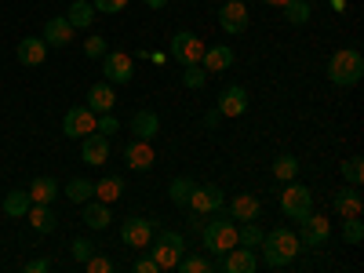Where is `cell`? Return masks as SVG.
<instances>
[{
    "mask_svg": "<svg viewBox=\"0 0 364 273\" xmlns=\"http://www.w3.org/2000/svg\"><path fill=\"white\" fill-rule=\"evenodd\" d=\"M106 51H109V48H106V37H99V33L84 41V55H87V58H102Z\"/></svg>",
    "mask_w": 364,
    "mask_h": 273,
    "instance_id": "obj_42",
    "label": "cell"
},
{
    "mask_svg": "<svg viewBox=\"0 0 364 273\" xmlns=\"http://www.w3.org/2000/svg\"><path fill=\"white\" fill-rule=\"evenodd\" d=\"M178 269L182 273H215V262H208L204 255H182L178 259Z\"/></svg>",
    "mask_w": 364,
    "mask_h": 273,
    "instance_id": "obj_35",
    "label": "cell"
},
{
    "mask_svg": "<svg viewBox=\"0 0 364 273\" xmlns=\"http://www.w3.org/2000/svg\"><path fill=\"white\" fill-rule=\"evenodd\" d=\"M44 58H48L44 37H22L18 41V63L22 66H44Z\"/></svg>",
    "mask_w": 364,
    "mask_h": 273,
    "instance_id": "obj_21",
    "label": "cell"
},
{
    "mask_svg": "<svg viewBox=\"0 0 364 273\" xmlns=\"http://www.w3.org/2000/svg\"><path fill=\"white\" fill-rule=\"evenodd\" d=\"M328 237H331V223H328V215H317V211H310V215L302 219L299 245H302V248H317V245H324Z\"/></svg>",
    "mask_w": 364,
    "mask_h": 273,
    "instance_id": "obj_12",
    "label": "cell"
},
{
    "mask_svg": "<svg viewBox=\"0 0 364 273\" xmlns=\"http://www.w3.org/2000/svg\"><path fill=\"white\" fill-rule=\"evenodd\" d=\"M259 215H262L259 197H252V193H237V197L230 200V219H233V223H252V219H259Z\"/></svg>",
    "mask_w": 364,
    "mask_h": 273,
    "instance_id": "obj_18",
    "label": "cell"
},
{
    "mask_svg": "<svg viewBox=\"0 0 364 273\" xmlns=\"http://www.w3.org/2000/svg\"><path fill=\"white\" fill-rule=\"evenodd\" d=\"M113 102H117V95H113V84H109V80L87 87V102H84V106H87L91 113H113Z\"/></svg>",
    "mask_w": 364,
    "mask_h": 273,
    "instance_id": "obj_19",
    "label": "cell"
},
{
    "mask_svg": "<svg viewBox=\"0 0 364 273\" xmlns=\"http://www.w3.org/2000/svg\"><path fill=\"white\" fill-rule=\"evenodd\" d=\"M364 77V55L353 51V48H343L328 58V80L339 84V87H350Z\"/></svg>",
    "mask_w": 364,
    "mask_h": 273,
    "instance_id": "obj_2",
    "label": "cell"
},
{
    "mask_svg": "<svg viewBox=\"0 0 364 273\" xmlns=\"http://www.w3.org/2000/svg\"><path fill=\"white\" fill-rule=\"evenodd\" d=\"M266 4H269V8H284V4H288V0H266Z\"/></svg>",
    "mask_w": 364,
    "mask_h": 273,
    "instance_id": "obj_49",
    "label": "cell"
},
{
    "mask_svg": "<svg viewBox=\"0 0 364 273\" xmlns=\"http://www.w3.org/2000/svg\"><path fill=\"white\" fill-rule=\"evenodd\" d=\"M70 255H73L77 262H87L91 255H95V240H87V237H77L73 245H70Z\"/></svg>",
    "mask_w": 364,
    "mask_h": 273,
    "instance_id": "obj_38",
    "label": "cell"
},
{
    "mask_svg": "<svg viewBox=\"0 0 364 273\" xmlns=\"http://www.w3.org/2000/svg\"><path fill=\"white\" fill-rule=\"evenodd\" d=\"M331 204H336V215H343V219L360 215V211H364V200H360V190H357V186H343Z\"/></svg>",
    "mask_w": 364,
    "mask_h": 273,
    "instance_id": "obj_22",
    "label": "cell"
},
{
    "mask_svg": "<svg viewBox=\"0 0 364 273\" xmlns=\"http://www.w3.org/2000/svg\"><path fill=\"white\" fill-rule=\"evenodd\" d=\"M26 219H29V226H33L37 233H55V226H58V219H55L51 204H29Z\"/></svg>",
    "mask_w": 364,
    "mask_h": 273,
    "instance_id": "obj_25",
    "label": "cell"
},
{
    "mask_svg": "<svg viewBox=\"0 0 364 273\" xmlns=\"http://www.w3.org/2000/svg\"><path fill=\"white\" fill-rule=\"evenodd\" d=\"M200 240H204V248L219 259L237 245V223L233 219H208V223H200Z\"/></svg>",
    "mask_w": 364,
    "mask_h": 273,
    "instance_id": "obj_4",
    "label": "cell"
},
{
    "mask_svg": "<svg viewBox=\"0 0 364 273\" xmlns=\"http://www.w3.org/2000/svg\"><path fill=\"white\" fill-rule=\"evenodd\" d=\"M29 204H33V200H29L26 190H11V193H4V215L8 219H22L29 211Z\"/></svg>",
    "mask_w": 364,
    "mask_h": 273,
    "instance_id": "obj_29",
    "label": "cell"
},
{
    "mask_svg": "<svg viewBox=\"0 0 364 273\" xmlns=\"http://www.w3.org/2000/svg\"><path fill=\"white\" fill-rule=\"evenodd\" d=\"M80 219H84L91 230H106V226L113 223V211H109V204H102V200H84Z\"/></svg>",
    "mask_w": 364,
    "mask_h": 273,
    "instance_id": "obj_24",
    "label": "cell"
},
{
    "mask_svg": "<svg viewBox=\"0 0 364 273\" xmlns=\"http://www.w3.org/2000/svg\"><path fill=\"white\" fill-rule=\"evenodd\" d=\"M281 11H284V22H291V26H306L314 8H310V0H288Z\"/></svg>",
    "mask_w": 364,
    "mask_h": 273,
    "instance_id": "obj_31",
    "label": "cell"
},
{
    "mask_svg": "<svg viewBox=\"0 0 364 273\" xmlns=\"http://www.w3.org/2000/svg\"><path fill=\"white\" fill-rule=\"evenodd\" d=\"M146 8H154V11H161V8H168V0H142Z\"/></svg>",
    "mask_w": 364,
    "mask_h": 273,
    "instance_id": "obj_47",
    "label": "cell"
},
{
    "mask_svg": "<svg viewBox=\"0 0 364 273\" xmlns=\"http://www.w3.org/2000/svg\"><path fill=\"white\" fill-rule=\"evenodd\" d=\"M186 208H193L197 215H215V211L226 208V193H223V186H197V182H193Z\"/></svg>",
    "mask_w": 364,
    "mask_h": 273,
    "instance_id": "obj_7",
    "label": "cell"
},
{
    "mask_svg": "<svg viewBox=\"0 0 364 273\" xmlns=\"http://www.w3.org/2000/svg\"><path fill=\"white\" fill-rule=\"evenodd\" d=\"M48 269H51V259H29L22 266V273H48Z\"/></svg>",
    "mask_w": 364,
    "mask_h": 273,
    "instance_id": "obj_45",
    "label": "cell"
},
{
    "mask_svg": "<svg viewBox=\"0 0 364 273\" xmlns=\"http://www.w3.org/2000/svg\"><path fill=\"white\" fill-rule=\"evenodd\" d=\"M219 120H223L219 109H208V113H204V128H219Z\"/></svg>",
    "mask_w": 364,
    "mask_h": 273,
    "instance_id": "obj_46",
    "label": "cell"
},
{
    "mask_svg": "<svg viewBox=\"0 0 364 273\" xmlns=\"http://www.w3.org/2000/svg\"><path fill=\"white\" fill-rule=\"evenodd\" d=\"M343 178L350 182V186H360L364 182V161L360 157H346L343 161Z\"/></svg>",
    "mask_w": 364,
    "mask_h": 273,
    "instance_id": "obj_36",
    "label": "cell"
},
{
    "mask_svg": "<svg viewBox=\"0 0 364 273\" xmlns=\"http://www.w3.org/2000/svg\"><path fill=\"white\" fill-rule=\"evenodd\" d=\"M128 128H132L135 139H146V142H149V139L161 132V117H157L154 109H139V113L132 117V124H128Z\"/></svg>",
    "mask_w": 364,
    "mask_h": 273,
    "instance_id": "obj_23",
    "label": "cell"
},
{
    "mask_svg": "<svg viewBox=\"0 0 364 273\" xmlns=\"http://www.w3.org/2000/svg\"><path fill=\"white\" fill-rule=\"evenodd\" d=\"M343 237H346V245H360V240H364V223H360V215H350V219L343 223Z\"/></svg>",
    "mask_w": 364,
    "mask_h": 273,
    "instance_id": "obj_37",
    "label": "cell"
},
{
    "mask_svg": "<svg viewBox=\"0 0 364 273\" xmlns=\"http://www.w3.org/2000/svg\"><path fill=\"white\" fill-rule=\"evenodd\" d=\"M255 266H259L255 252L252 248H240V245H233L226 255L215 259V269L219 273H255Z\"/></svg>",
    "mask_w": 364,
    "mask_h": 273,
    "instance_id": "obj_10",
    "label": "cell"
},
{
    "mask_svg": "<svg viewBox=\"0 0 364 273\" xmlns=\"http://www.w3.org/2000/svg\"><path fill=\"white\" fill-rule=\"evenodd\" d=\"M204 80H208V73H204L200 66H186V73H182V84L193 87V91H200V87H204Z\"/></svg>",
    "mask_w": 364,
    "mask_h": 273,
    "instance_id": "obj_41",
    "label": "cell"
},
{
    "mask_svg": "<svg viewBox=\"0 0 364 273\" xmlns=\"http://www.w3.org/2000/svg\"><path fill=\"white\" fill-rule=\"evenodd\" d=\"M233 66V48L230 44H215V48H204L200 55V70L204 73H223Z\"/></svg>",
    "mask_w": 364,
    "mask_h": 273,
    "instance_id": "obj_16",
    "label": "cell"
},
{
    "mask_svg": "<svg viewBox=\"0 0 364 273\" xmlns=\"http://www.w3.org/2000/svg\"><path fill=\"white\" fill-rule=\"evenodd\" d=\"M295 175H299V161H295L291 154H284V157L273 161V178H277V182H291Z\"/></svg>",
    "mask_w": 364,
    "mask_h": 273,
    "instance_id": "obj_34",
    "label": "cell"
},
{
    "mask_svg": "<svg viewBox=\"0 0 364 273\" xmlns=\"http://www.w3.org/2000/svg\"><path fill=\"white\" fill-rule=\"evenodd\" d=\"M120 193H124V178H120V175H106L102 182H95V197L102 204H113Z\"/></svg>",
    "mask_w": 364,
    "mask_h": 273,
    "instance_id": "obj_28",
    "label": "cell"
},
{
    "mask_svg": "<svg viewBox=\"0 0 364 273\" xmlns=\"http://www.w3.org/2000/svg\"><path fill=\"white\" fill-rule=\"evenodd\" d=\"M168 48H171V58H175L178 66H200V55H204L208 44L197 33H190V29H178Z\"/></svg>",
    "mask_w": 364,
    "mask_h": 273,
    "instance_id": "obj_5",
    "label": "cell"
},
{
    "mask_svg": "<svg viewBox=\"0 0 364 273\" xmlns=\"http://www.w3.org/2000/svg\"><path fill=\"white\" fill-rule=\"evenodd\" d=\"M95 4V11H102V15H120L128 8V0H91Z\"/></svg>",
    "mask_w": 364,
    "mask_h": 273,
    "instance_id": "obj_43",
    "label": "cell"
},
{
    "mask_svg": "<svg viewBox=\"0 0 364 273\" xmlns=\"http://www.w3.org/2000/svg\"><path fill=\"white\" fill-rule=\"evenodd\" d=\"M146 252L154 255V262L161 269H175L178 259L186 255V240H182V233H175V230H161V233H154V240H149Z\"/></svg>",
    "mask_w": 364,
    "mask_h": 273,
    "instance_id": "obj_3",
    "label": "cell"
},
{
    "mask_svg": "<svg viewBox=\"0 0 364 273\" xmlns=\"http://www.w3.org/2000/svg\"><path fill=\"white\" fill-rule=\"evenodd\" d=\"M281 211L288 219H295V223H302L314 211V193L306 190V186H295V178L284 186V193H281Z\"/></svg>",
    "mask_w": 364,
    "mask_h": 273,
    "instance_id": "obj_6",
    "label": "cell"
},
{
    "mask_svg": "<svg viewBox=\"0 0 364 273\" xmlns=\"http://www.w3.org/2000/svg\"><path fill=\"white\" fill-rule=\"evenodd\" d=\"M26 193H29V200H33V204H51L55 193H58V182L48 178V175H41V178H33V182L26 186Z\"/></svg>",
    "mask_w": 364,
    "mask_h": 273,
    "instance_id": "obj_26",
    "label": "cell"
},
{
    "mask_svg": "<svg viewBox=\"0 0 364 273\" xmlns=\"http://www.w3.org/2000/svg\"><path fill=\"white\" fill-rule=\"evenodd\" d=\"M95 132H99V135H106V139H113V135L120 132L117 117H113V113H99V117H95Z\"/></svg>",
    "mask_w": 364,
    "mask_h": 273,
    "instance_id": "obj_39",
    "label": "cell"
},
{
    "mask_svg": "<svg viewBox=\"0 0 364 273\" xmlns=\"http://www.w3.org/2000/svg\"><path fill=\"white\" fill-rule=\"evenodd\" d=\"M132 273H161V266L154 262V255H146V259H135Z\"/></svg>",
    "mask_w": 364,
    "mask_h": 273,
    "instance_id": "obj_44",
    "label": "cell"
},
{
    "mask_svg": "<svg viewBox=\"0 0 364 273\" xmlns=\"http://www.w3.org/2000/svg\"><path fill=\"white\" fill-rule=\"evenodd\" d=\"M154 233H157V226L149 223V219H139V215L120 223V240H124L128 248H135V252H146L149 240H154Z\"/></svg>",
    "mask_w": 364,
    "mask_h": 273,
    "instance_id": "obj_9",
    "label": "cell"
},
{
    "mask_svg": "<svg viewBox=\"0 0 364 273\" xmlns=\"http://www.w3.org/2000/svg\"><path fill=\"white\" fill-rule=\"evenodd\" d=\"M84 269H87V273H113V259L95 252V255H91V259L84 262Z\"/></svg>",
    "mask_w": 364,
    "mask_h": 273,
    "instance_id": "obj_40",
    "label": "cell"
},
{
    "mask_svg": "<svg viewBox=\"0 0 364 273\" xmlns=\"http://www.w3.org/2000/svg\"><path fill=\"white\" fill-rule=\"evenodd\" d=\"M310 4H314V0H310Z\"/></svg>",
    "mask_w": 364,
    "mask_h": 273,
    "instance_id": "obj_51",
    "label": "cell"
},
{
    "mask_svg": "<svg viewBox=\"0 0 364 273\" xmlns=\"http://www.w3.org/2000/svg\"><path fill=\"white\" fill-rule=\"evenodd\" d=\"M95 117H99V113H91L87 106H73V109L63 117V135H66V139H84V135H91V132H95Z\"/></svg>",
    "mask_w": 364,
    "mask_h": 273,
    "instance_id": "obj_11",
    "label": "cell"
},
{
    "mask_svg": "<svg viewBox=\"0 0 364 273\" xmlns=\"http://www.w3.org/2000/svg\"><path fill=\"white\" fill-rule=\"evenodd\" d=\"M73 33H77V29L66 22V15H51V18L44 22V44H48V48H66V44L73 41Z\"/></svg>",
    "mask_w": 364,
    "mask_h": 273,
    "instance_id": "obj_15",
    "label": "cell"
},
{
    "mask_svg": "<svg viewBox=\"0 0 364 273\" xmlns=\"http://www.w3.org/2000/svg\"><path fill=\"white\" fill-rule=\"evenodd\" d=\"M190 190H193V178H186V175H178V178L168 182V197H171V204H178V208H186Z\"/></svg>",
    "mask_w": 364,
    "mask_h": 273,
    "instance_id": "obj_33",
    "label": "cell"
},
{
    "mask_svg": "<svg viewBox=\"0 0 364 273\" xmlns=\"http://www.w3.org/2000/svg\"><path fill=\"white\" fill-rule=\"evenodd\" d=\"M223 117H245L248 113V87L240 84H230L223 95H219V106H215Z\"/></svg>",
    "mask_w": 364,
    "mask_h": 273,
    "instance_id": "obj_14",
    "label": "cell"
},
{
    "mask_svg": "<svg viewBox=\"0 0 364 273\" xmlns=\"http://www.w3.org/2000/svg\"><path fill=\"white\" fill-rule=\"evenodd\" d=\"M259 252H262V262H266L269 269H281V266L295 262V255L302 252V245H299V233H291V230L281 226V230H273V233L262 237Z\"/></svg>",
    "mask_w": 364,
    "mask_h": 273,
    "instance_id": "obj_1",
    "label": "cell"
},
{
    "mask_svg": "<svg viewBox=\"0 0 364 273\" xmlns=\"http://www.w3.org/2000/svg\"><path fill=\"white\" fill-rule=\"evenodd\" d=\"M124 161L132 171H146V168H154L157 154H154V146H149L146 139H132V146L124 149Z\"/></svg>",
    "mask_w": 364,
    "mask_h": 273,
    "instance_id": "obj_17",
    "label": "cell"
},
{
    "mask_svg": "<svg viewBox=\"0 0 364 273\" xmlns=\"http://www.w3.org/2000/svg\"><path fill=\"white\" fill-rule=\"evenodd\" d=\"M262 237H266V233L259 230V223H255V219L237 226V245H240V248H252V252H255V248L262 245Z\"/></svg>",
    "mask_w": 364,
    "mask_h": 273,
    "instance_id": "obj_30",
    "label": "cell"
},
{
    "mask_svg": "<svg viewBox=\"0 0 364 273\" xmlns=\"http://www.w3.org/2000/svg\"><path fill=\"white\" fill-rule=\"evenodd\" d=\"M240 4H248V0H240Z\"/></svg>",
    "mask_w": 364,
    "mask_h": 273,
    "instance_id": "obj_50",
    "label": "cell"
},
{
    "mask_svg": "<svg viewBox=\"0 0 364 273\" xmlns=\"http://www.w3.org/2000/svg\"><path fill=\"white\" fill-rule=\"evenodd\" d=\"M80 157H84L87 164H102V161L109 157V139L99 135V132L84 135V139H80Z\"/></svg>",
    "mask_w": 364,
    "mask_h": 273,
    "instance_id": "obj_20",
    "label": "cell"
},
{
    "mask_svg": "<svg viewBox=\"0 0 364 273\" xmlns=\"http://www.w3.org/2000/svg\"><path fill=\"white\" fill-rule=\"evenodd\" d=\"M328 4L336 8V11H346V0H328Z\"/></svg>",
    "mask_w": 364,
    "mask_h": 273,
    "instance_id": "obj_48",
    "label": "cell"
},
{
    "mask_svg": "<svg viewBox=\"0 0 364 273\" xmlns=\"http://www.w3.org/2000/svg\"><path fill=\"white\" fill-rule=\"evenodd\" d=\"M95 4L91 0H73V8H70V15H66V22L73 26V29H87L91 22H95Z\"/></svg>",
    "mask_w": 364,
    "mask_h": 273,
    "instance_id": "obj_27",
    "label": "cell"
},
{
    "mask_svg": "<svg viewBox=\"0 0 364 273\" xmlns=\"http://www.w3.org/2000/svg\"><path fill=\"white\" fill-rule=\"evenodd\" d=\"M66 197H70L73 204L91 200V197H95V182H87V178H70V182H66Z\"/></svg>",
    "mask_w": 364,
    "mask_h": 273,
    "instance_id": "obj_32",
    "label": "cell"
},
{
    "mask_svg": "<svg viewBox=\"0 0 364 273\" xmlns=\"http://www.w3.org/2000/svg\"><path fill=\"white\" fill-rule=\"evenodd\" d=\"M219 26H223V33L240 37L248 29V8L240 4V0H226V4L219 8Z\"/></svg>",
    "mask_w": 364,
    "mask_h": 273,
    "instance_id": "obj_13",
    "label": "cell"
},
{
    "mask_svg": "<svg viewBox=\"0 0 364 273\" xmlns=\"http://www.w3.org/2000/svg\"><path fill=\"white\" fill-rule=\"evenodd\" d=\"M102 77L109 84H132L135 77V58L128 51H106L102 55Z\"/></svg>",
    "mask_w": 364,
    "mask_h": 273,
    "instance_id": "obj_8",
    "label": "cell"
}]
</instances>
